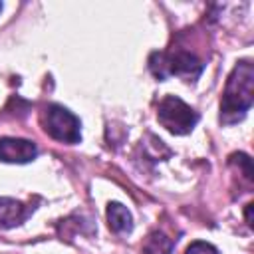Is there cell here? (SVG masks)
<instances>
[{"mask_svg":"<svg viewBox=\"0 0 254 254\" xmlns=\"http://www.w3.org/2000/svg\"><path fill=\"white\" fill-rule=\"evenodd\" d=\"M254 99V67L248 60L234 65L226 79V87L220 101V119L230 123L240 119L252 105Z\"/></svg>","mask_w":254,"mask_h":254,"instance_id":"6da1fadb","label":"cell"},{"mask_svg":"<svg viewBox=\"0 0 254 254\" xmlns=\"http://www.w3.org/2000/svg\"><path fill=\"white\" fill-rule=\"evenodd\" d=\"M157 119L167 131L175 135H187L196 125L198 113L177 95H165L159 103Z\"/></svg>","mask_w":254,"mask_h":254,"instance_id":"7a4b0ae2","label":"cell"},{"mask_svg":"<svg viewBox=\"0 0 254 254\" xmlns=\"http://www.w3.org/2000/svg\"><path fill=\"white\" fill-rule=\"evenodd\" d=\"M149 65L153 73L159 79H165L169 75H185V77H196L202 69V64L189 52H155L149 60Z\"/></svg>","mask_w":254,"mask_h":254,"instance_id":"3957f363","label":"cell"},{"mask_svg":"<svg viewBox=\"0 0 254 254\" xmlns=\"http://www.w3.org/2000/svg\"><path fill=\"white\" fill-rule=\"evenodd\" d=\"M44 127L48 131L50 137H54L56 141L73 145L79 143L81 139V123L79 119L65 107L62 105H48L46 113H44Z\"/></svg>","mask_w":254,"mask_h":254,"instance_id":"277c9868","label":"cell"},{"mask_svg":"<svg viewBox=\"0 0 254 254\" xmlns=\"http://www.w3.org/2000/svg\"><path fill=\"white\" fill-rule=\"evenodd\" d=\"M38 149L28 139L4 137L0 139V161L4 163H30L36 159Z\"/></svg>","mask_w":254,"mask_h":254,"instance_id":"5b68a950","label":"cell"},{"mask_svg":"<svg viewBox=\"0 0 254 254\" xmlns=\"http://www.w3.org/2000/svg\"><path fill=\"white\" fill-rule=\"evenodd\" d=\"M107 222H109V228L113 232H117V234L129 232L133 228L131 212L121 202H109V206H107Z\"/></svg>","mask_w":254,"mask_h":254,"instance_id":"8992f818","label":"cell"},{"mask_svg":"<svg viewBox=\"0 0 254 254\" xmlns=\"http://www.w3.org/2000/svg\"><path fill=\"white\" fill-rule=\"evenodd\" d=\"M24 216H26V208L20 202L12 198H0V228L14 226L22 222Z\"/></svg>","mask_w":254,"mask_h":254,"instance_id":"52a82bcc","label":"cell"},{"mask_svg":"<svg viewBox=\"0 0 254 254\" xmlns=\"http://www.w3.org/2000/svg\"><path fill=\"white\" fill-rule=\"evenodd\" d=\"M185 254H218V252H216V248H214L212 244L202 242V240H196V242H192V244L187 248Z\"/></svg>","mask_w":254,"mask_h":254,"instance_id":"ba28073f","label":"cell"},{"mask_svg":"<svg viewBox=\"0 0 254 254\" xmlns=\"http://www.w3.org/2000/svg\"><path fill=\"white\" fill-rule=\"evenodd\" d=\"M0 10H2V4H0Z\"/></svg>","mask_w":254,"mask_h":254,"instance_id":"9c48e42d","label":"cell"}]
</instances>
